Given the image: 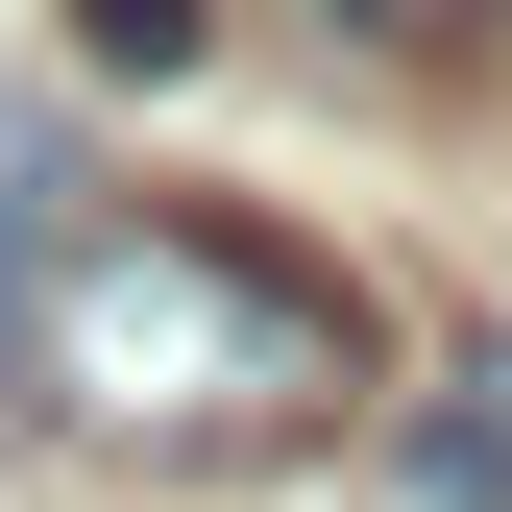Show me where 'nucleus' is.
I'll return each instance as SVG.
<instances>
[{"mask_svg":"<svg viewBox=\"0 0 512 512\" xmlns=\"http://www.w3.org/2000/svg\"><path fill=\"white\" fill-rule=\"evenodd\" d=\"M49 196L74 220H25V269H0V366L98 464H269L366 391V293L317 244L196 220V196H98V171H49Z\"/></svg>","mask_w":512,"mask_h":512,"instance_id":"f257e3e1","label":"nucleus"},{"mask_svg":"<svg viewBox=\"0 0 512 512\" xmlns=\"http://www.w3.org/2000/svg\"><path fill=\"white\" fill-rule=\"evenodd\" d=\"M391 464H415V512H512V342H464V391H439Z\"/></svg>","mask_w":512,"mask_h":512,"instance_id":"f03ea898","label":"nucleus"},{"mask_svg":"<svg viewBox=\"0 0 512 512\" xmlns=\"http://www.w3.org/2000/svg\"><path fill=\"white\" fill-rule=\"evenodd\" d=\"M49 25H74V74H196L220 0H49Z\"/></svg>","mask_w":512,"mask_h":512,"instance_id":"7ed1b4c3","label":"nucleus"},{"mask_svg":"<svg viewBox=\"0 0 512 512\" xmlns=\"http://www.w3.org/2000/svg\"><path fill=\"white\" fill-rule=\"evenodd\" d=\"M366 49H512V0H342Z\"/></svg>","mask_w":512,"mask_h":512,"instance_id":"20e7f679","label":"nucleus"}]
</instances>
